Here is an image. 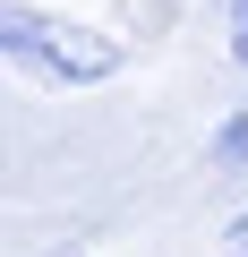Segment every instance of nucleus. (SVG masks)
Listing matches in <instances>:
<instances>
[{
  "instance_id": "nucleus-1",
  "label": "nucleus",
  "mask_w": 248,
  "mask_h": 257,
  "mask_svg": "<svg viewBox=\"0 0 248 257\" xmlns=\"http://www.w3.org/2000/svg\"><path fill=\"white\" fill-rule=\"evenodd\" d=\"M0 60L26 69L35 86H111L129 69V43L94 18H60V9H35V0H0Z\"/></svg>"
},
{
  "instance_id": "nucleus-2",
  "label": "nucleus",
  "mask_w": 248,
  "mask_h": 257,
  "mask_svg": "<svg viewBox=\"0 0 248 257\" xmlns=\"http://www.w3.org/2000/svg\"><path fill=\"white\" fill-rule=\"evenodd\" d=\"M205 172H222V180L248 172V103H231V111L205 128Z\"/></svg>"
},
{
  "instance_id": "nucleus-3",
  "label": "nucleus",
  "mask_w": 248,
  "mask_h": 257,
  "mask_svg": "<svg viewBox=\"0 0 248 257\" xmlns=\"http://www.w3.org/2000/svg\"><path fill=\"white\" fill-rule=\"evenodd\" d=\"M222 43H231V69L248 77V0H222Z\"/></svg>"
},
{
  "instance_id": "nucleus-4",
  "label": "nucleus",
  "mask_w": 248,
  "mask_h": 257,
  "mask_svg": "<svg viewBox=\"0 0 248 257\" xmlns=\"http://www.w3.org/2000/svg\"><path fill=\"white\" fill-rule=\"evenodd\" d=\"M214 257H248V206H239V214L222 223V248H214Z\"/></svg>"
},
{
  "instance_id": "nucleus-5",
  "label": "nucleus",
  "mask_w": 248,
  "mask_h": 257,
  "mask_svg": "<svg viewBox=\"0 0 248 257\" xmlns=\"http://www.w3.org/2000/svg\"><path fill=\"white\" fill-rule=\"evenodd\" d=\"M43 257H86V248H43Z\"/></svg>"
}]
</instances>
